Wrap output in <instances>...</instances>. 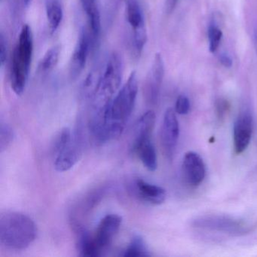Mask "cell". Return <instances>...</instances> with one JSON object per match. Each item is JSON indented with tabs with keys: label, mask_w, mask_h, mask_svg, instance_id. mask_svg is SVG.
I'll return each mask as SVG.
<instances>
[{
	"label": "cell",
	"mask_w": 257,
	"mask_h": 257,
	"mask_svg": "<svg viewBox=\"0 0 257 257\" xmlns=\"http://www.w3.org/2000/svg\"><path fill=\"white\" fill-rule=\"evenodd\" d=\"M138 92V76L136 72L133 71L105 109L103 118V143L117 139L122 135L126 123L135 108Z\"/></svg>",
	"instance_id": "1"
},
{
	"label": "cell",
	"mask_w": 257,
	"mask_h": 257,
	"mask_svg": "<svg viewBox=\"0 0 257 257\" xmlns=\"http://www.w3.org/2000/svg\"><path fill=\"white\" fill-rule=\"evenodd\" d=\"M37 236V225L28 215L13 210L0 215V243L4 247L13 250L25 249Z\"/></svg>",
	"instance_id": "2"
},
{
	"label": "cell",
	"mask_w": 257,
	"mask_h": 257,
	"mask_svg": "<svg viewBox=\"0 0 257 257\" xmlns=\"http://www.w3.org/2000/svg\"><path fill=\"white\" fill-rule=\"evenodd\" d=\"M34 54V37L31 27L24 25L15 48L12 59L10 83L17 95H22L26 88Z\"/></svg>",
	"instance_id": "3"
},
{
	"label": "cell",
	"mask_w": 257,
	"mask_h": 257,
	"mask_svg": "<svg viewBox=\"0 0 257 257\" xmlns=\"http://www.w3.org/2000/svg\"><path fill=\"white\" fill-rule=\"evenodd\" d=\"M123 75V61L119 54L113 52L102 71L98 86L92 96V114L104 112L119 91Z\"/></svg>",
	"instance_id": "4"
},
{
	"label": "cell",
	"mask_w": 257,
	"mask_h": 257,
	"mask_svg": "<svg viewBox=\"0 0 257 257\" xmlns=\"http://www.w3.org/2000/svg\"><path fill=\"white\" fill-rule=\"evenodd\" d=\"M126 19L132 28L133 48L137 57L141 56L147 41L145 16L139 0H127L125 7Z\"/></svg>",
	"instance_id": "5"
},
{
	"label": "cell",
	"mask_w": 257,
	"mask_h": 257,
	"mask_svg": "<svg viewBox=\"0 0 257 257\" xmlns=\"http://www.w3.org/2000/svg\"><path fill=\"white\" fill-rule=\"evenodd\" d=\"M122 218L118 214H108L99 222L95 233L93 235L94 245L101 255L113 240L119 231Z\"/></svg>",
	"instance_id": "6"
},
{
	"label": "cell",
	"mask_w": 257,
	"mask_h": 257,
	"mask_svg": "<svg viewBox=\"0 0 257 257\" xmlns=\"http://www.w3.org/2000/svg\"><path fill=\"white\" fill-rule=\"evenodd\" d=\"M180 126L175 110L168 109L164 115L160 132L161 143L164 153L168 159H171L178 142Z\"/></svg>",
	"instance_id": "7"
},
{
	"label": "cell",
	"mask_w": 257,
	"mask_h": 257,
	"mask_svg": "<svg viewBox=\"0 0 257 257\" xmlns=\"http://www.w3.org/2000/svg\"><path fill=\"white\" fill-rule=\"evenodd\" d=\"M91 48H93L89 31L82 28L70 63V76L73 80L77 79L85 69Z\"/></svg>",
	"instance_id": "8"
},
{
	"label": "cell",
	"mask_w": 257,
	"mask_h": 257,
	"mask_svg": "<svg viewBox=\"0 0 257 257\" xmlns=\"http://www.w3.org/2000/svg\"><path fill=\"white\" fill-rule=\"evenodd\" d=\"M164 76V60L160 53H156L145 84L146 97L147 101L151 104H156L159 100Z\"/></svg>",
	"instance_id": "9"
},
{
	"label": "cell",
	"mask_w": 257,
	"mask_h": 257,
	"mask_svg": "<svg viewBox=\"0 0 257 257\" xmlns=\"http://www.w3.org/2000/svg\"><path fill=\"white\" fill-rule=\"evenodd\" d=\"M252 127L253 122L251 114L247 111L240 113L234 122L233 131L234 151L237 154L244 152L249 146L252 137Z\"/></svg>",
	"instance_id": "10"
},
{
	"label": "cell",
	"mask_w": 257,
	"mask_h": 257,
	"mask_svg": "<svg viewBox=\"0 0 257 257\" xmlns=\"http://www.w3.org/2000/svg\"><path fill=\"white\" fill-rule=\"evenodd\" d=\"M183 177L191 186H198L205 177V165L201 156L195 152H188L182 164Z\"/></svg>",
	"instance_id": "11"
},
{
	"label": "cell",
	"mask_w": 257,
	"mask_h": 257,
	"mask_svg": "<svg viewBox=\"0 0 257 257\" xmlns=\"http://www.w3.org/2000/svg\"><path fill=\"white\" fill-rule=\"evenodd\" d=\"M194 224L198 228L217 230L231 234L243 232L246 228L239 221L225 216H205L194 221Z\"/></svg>",
	"instance_id": "12"
},
{
	"label": "cell",
	"mask_w": 257,
	"mask_h": 257,
	"mask_svg": "<svg viewBox=\"0 0 257 257\" xmlns=\"http://www.w3.org/2000/svg\"><path fill=\"white\" fill-rule=\"evenodd\" d=\"M156 123V114L154 111L148 110L144 112L137 122L135 129V138L132 142L134 152L148 140H151L152 134Z\"/></svg>",
	"instance_id": "13"
},
{
	"label": "cell",
	"mask_w": 257,
	"mask_h": 257,
	"mask_svg": "<svg viewBox=\"0 0 257 257\" xmlns=\"http://www.w3.org/2000/svg\"><path fill=\"white\" fill-rule=\"evenodd\" d=\"M82 156L80 147L72 141L64 150L55 156V170L58 172H66L77 164Z\"/></svg>",
	"instance_id": "14"
},
{
	"label": "cell",
	"mask_w": 257,
	"mask_h": 257,
	"mask_svg": "<svg viewBox=\"0 0 257 257\" xmlns=\"http://www.w3.org/2000/svg\"><path fill=\"white\" fill-rule=\"evenodd\" d=\"M135 187L139 196L150 204L159 205L166 199V191L160 186L138 179L135 183Z\"/></svg>",
	"instance_id": "15"
},
{
	"label": "cell",
	"mask_w": 257,
	"mask_h": 257,
	"mask_svg": "<svg viewBox=\"0 0 257 257\" xmlns=\"http://www.w3.org/2000/svg\"><path fill=\"white\" fill-rule=\"evenodd\" d=\"M135 153L139 156L144 166L148 171H155L158 168L157 154L151 140L143 143Z\"/></svg>",
	"instance_id": "16"
},
{
	"label": "cell",
	"mask_w": 257,
	"mask_h": 257,
	"mask_svg": "<svg viewBox=\"0 0 257 257\" xmlns=\"http://www.w3.org/2000/svg\"><path fill=\"white\" fill-rule=\"evenodd\" d=\"M46 12L51 32L55 33L59 28L64 18V10L60 0H46Z\"/></svg>",
	"instance_id": "17"
},
{
	"label": "cell",
	"mask_w": 257,
	"mask_h": 257,
	"mask_svg": "<svg viewBox=\"0 0 257 257\" xmlns=\"http://www.w3.org/2000/svg\"><path fill=\"white\" fill-rule=\"evenodd\" d=\"M88 17V31L91 36L93 47L95 46L101 33V19L97 4L91 6L85 10Z\"/></svg>",
	"instance_id": "18"
},
{
	"label": "cell",
	"mask_w": 257,
	"mask_h": 257,
	"mask_svg": "<svg viewBox=\"0 0 257 257\" xmlns=\"http://www.w3.org/2000/svg\"><path fill=\"white\" fill-rule=\"evenodd\" d=\"M77 249L81 256H100L98 250L94 245L93 236L85 230H80L77 239Z\"/></svg>",
	"instance_id": "19"
},
{
	"label": "cell",
	"mask_w": 257,
	"mask_h": 257,
	"mask_svg": "<svg viewBox=\"0 0 257 257\" xmlns=\"http://www.w3.org/2000/svg\"><path fill=\"white\" fill-rule=\"evenodd\" d=\"M122 255L124 257L149 256L150 253L144 238L141 235H137L132 238Z\"/></svg>",
	"instance_id": "20"
},
{
	"label": "cell",
	"mask_w": 257,
	"mask_h": 257,
	"mask_svg": "<svg viewBox=\"0 0 257 257\" xmlns=\"http://www.w3.org/2000/svg\"><path fill=\"white\" fill-rule=\"evenodd\" d=\"M60 53H61V48L58 46H54L48 50L43 59L40 61V67H39L40 71L43 73H47L54 70L58 64Z\"/></svg>",
	"instance_id": "21"
},
{
	"label": "cell",
	"mask_w": 257,
	"mask_h": 257,
	"mask_svg": "<svg viewBox=\"0 0 257 257\" xmlns=\"http://www.w3.org/2000/svg\"><path fill=\"white\" fill-rule=\"evenodd\" d=\"M72 142L71 131L69 127L60 130L52 143V152L55 156L64 150Z\"/></svg>",
	"instance_id": "22"
},
{
	"label": "cell",
	"mask_w": 257,
	"mask_h": 257,
	"mask_svg": "<svg viewBox=\"0 0 257 257\" xmlns=\"http://www.w3.org/2000/svg\"><path fill=\"white\" fill-rule=\"evenodd\" d=\"M14 132L7 123L1 122L0 125V151L4 153L11 145L14 140Z\"/></svg>",
	"instance_id": "23"
},
{
	"label": "cell",
	"mask_w": 257,
	"mask_h": 257,
	"mask_svg": "<svg viewBox=\"0 0 257 257\" xmlns=\"http://www.w3.org/2000/svg\"><path fill=\"white\" fill-rule=\"evenodd\" d=\"M222 38V32L217 25L213 22L208 28L209 50L211 53L217 51Z\"/></svg>",
	"instance_id": "24"
},
{
	"label": "cell",
	"mask_w": 257,
	"mask_h": 257,
	"mask_svg": "<svg viewBox=\"0 0 257 257\" xmlns=\"http://www.w3.org/2000/svg\"><path fill=\"white\" fill-rule=\"evenodd\" d=\"M190 109V103L186 96L180 95L177 98L175 104V112L179 115H186Z\"/></svg>",
	"instance_id": "25"
},
{
	"label": "cell",
	"mask_w": 257,
	"mask_h": 257,
	"mask_svg": "<svg viewBox=\"0 0 257 257\" xmlns=\"http://www.w3.org/2000/svg\"><path fill=\"white\" fill-rule=\"evenodd\" d=\"M8 56V46L5 36L3 33L0 34V65L4 67L7 61Z\"/></svg>",
	"instance_id": "26"
},
{
	"label": "cell",
	"mask_w": 257,
	"mask_h": 257,
	"mask_svg": "<svg viewBox=\"0 0 257 257\" xmlns=\"http://www.w3.org/2000/svg\"><path fill=\"white\" fill-rule=\"evenodd\" d=\"M219 62L225 68H231L233 64L232 60L231 59V58L228 55H225V54H222L219 56Z\"/></svg>",
	"instance_id": "27"
},
{
	"label": "cell",
	"mask_w": 257,
	"mask_h": 257,
	"mask_svg": "<svg viewBox=\"0 0 257 257\" xmlns=\"http://www.w3.org/2000/svg\"><path fill=\"white\" fill-rule=\"evenodd\" d=\"M178 0H165V9L168 14L173 13L176 8Z\"/></svg>",
	"instance_id": "28"
},
{
	"label": "cell",
	"mask_w": 257,
	"mask_h": 257,
	"mask_svg": "<svg viewBox=\"0 0 257 257\" xmlns=\"http://www.w3.org/2000/svg\"><path fill=\"white\" fill-rule=\"evenodd\" d=\"M80 1L84 10H87L88 7H90L91 6L94 5V4H96V3H93L91 0H80Z\"/></svg>",
	"instance_id": "29"
},
{
	"label": "cell",
	"mask_w": 257,
	"mask_h": 257,
	"mask_svg": "<svg viewBox=\"0 0 257 257\" xmlns=\"http://www.w3.org/2000/svg\"><path fill=\"white\" fill-rule=\"evenodd\" d=\"M253 44L257 54V28H255L253 31Z\"/></svg>",
	"instance_id": "30"
},
{
	"label": "cell",
	"mask_w": 257,
	"mask_h": 257,
	"mask_svg": "<svg viewBox=\"0 0 257 257\" xmlns=\"http://www.w3.org/2000/svg\"><path fill=\"white\" fill-rule=\"evenodd\" d=\"M24 5L26 7H28L31 4V0H23Z\"/></svg>",
	"instance_id": "31"
},
{
	"label": "cell",
	"mask_w": 257,
	"mask_h": 257,
	"mask_svg": "<svg viewBox=\"0 0 257 257\" xmlns=\"http://www.w3.org/2000/svg\"><path fill=\"white\" fill-rule=\"evenodd\" d=\"M91 1H92L93 3H96V0H91Z\"/></svg>",
	"instance_id": "32"
}]
</instances>
